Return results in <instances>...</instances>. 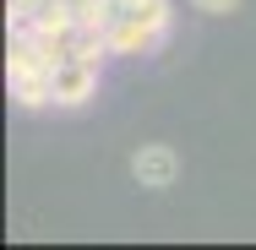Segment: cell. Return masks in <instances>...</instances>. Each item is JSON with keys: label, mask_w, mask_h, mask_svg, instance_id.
I'll return each mask as SVG.
<instances>
[{"label": "cell", "mask_w": 256, "mask_h": 250, "mask_svg": "<svg viewBox=\"0 0 256 250\" xmlns=\"http://www.w3.org/2000/svg\"><path fill=\"white\" fill-rule=\"evenodd\" d=\"M98 76H104L98 54H60L50 65V103L54 109H82L98 93Z\"/></svg>", "instance_id": "6da1fadb"}, {"label": "cell", "mask_w": 256, "mask_h": 250, "mask_svg": "<svg viewBox=\"0 0 256 250\" xmlns=\"http://www.w3.org/2000/svg\"><path fill=\"white\" fill-rule=\"evenodd\" d=\"M131 180L148 185V191H169L180 180V152L164 147V142H148V147L131 152Z\"/></svg>", "instance_id": "7a4b0ae2"}, {"label": "cell", "mask_w": 256, "mask_h": 250, "mask_svg": "<svg viewBox=\"0 0 256 250\" xmlns=\"http://www.w3.org/2000/svg\"><path fill=\"white\" fill-rule=\"evenodd\" d=\"M114 22H153V27H174V5L169 0H104V33Z\"/></svg>", "instance_id": "3957f363"}, {"label": "cell", "mask_w": 256, "mask_h": 250, "mask_svg": "<svg viewBox=\"0 0 256 250\" xmlns=\"http://www.w3.org/2000/svg\"><path fill=\"white\" fill-rule=\"evenodd\" d=\"M196 5H202V11H212V16H229L240 0H196Z\"/></svg>", "instance_id": "277c9868"}]
</instances>
